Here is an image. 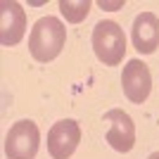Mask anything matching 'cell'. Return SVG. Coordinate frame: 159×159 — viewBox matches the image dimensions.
Returning a JSON list of instances; mask_svg holds the SVG:
<instances>
[{
  "label": "cell",
  "instance_id": "cell-1",
  "mask_svg": "<svg viewBox=\"0 0 159 159\" xmlns=\"http://www.w3.org/2000/svg\"><path fill=\"white\" fill-rule=\"evenodd\" d=\"M66 43V29L57 17H40L29 33V52L36 62H50L62 52Z\"/></svg>",
  "mask_w": 159,
  "mask_h": 159
},
{
  "label": "cell",
  "instance_id": "cell-2",
  "mask_svg": "<svg viewBox=\"0 0 159 159\" xmlns=\"http://www.w3.org/2000/svg\"><path fill=\"white\" fill-rule=\"evenodd\" d=\"M93 50L105 66H116L126 55V36L116 21H100L93 29Z\"/></svg>",
  "mask_w": 159,
  "mask_h": 159
},
{
  "label": "cell",
  "instance_id": "cell-3",
  "mask_svg": "<svg viewBox=\"0 0 159 159\" xmlns=\"http://www.w3.org/2000/svg\"><path fill=\"white\" fill-rule=\"evenodd\" d=\"M40 131L31 119L17 121L5 135V154L7 159H33L38 154Z\"/></svg>",
  "mask_w": 159,
  "mask_h": 159
},
{
  "label": "cell",
  "instance_id": "cell-4",
  "mask_svg": "<svg viewBox=\"0 0 159 159\" xmlns=\"http://www.w3.org/2000/svg\"><path fill=\"white\" fill-rule=\"evenodd\" d=\"M107 133L105 140L116 152H131L135 145V124L124 109H109L105 114Z\"/></svg>",
  "mask_w": 159,
  "mask_h": 159
},
{
  "label": "cell",
  "instance_id": "cell-5",
  "mask_svg": "<svg viewBox=\"0 0 159 159\" xmlns=\"http://www.w3.org/2000/svg\"><path fill=\"white\" fill-rule=\"evenodd\" d=\"M81 143V128L74 119L57 121L48 133V152L52 159H69Z\"/></svg>",
  "mask_w": 159,
  "mask_h": 159
},
{
  "label": "cell",
  "instance_id": "cell-6",
  "mask_svg": "<svg viewBox=\"0 0 159 159\" xmlns=\"http://www.w3.org/2000/svg\"><path fill=\"white\" fill-rule=\"evenodd\" d=\"M121 86H124V93L131 102L135 105H143L152 90V76H150V69H147L145 62L140 60H131L124 66V74H121Z\"/></svg>",
  "mask_w": 159,
  "mask_h": 159
},
{
  "label": "cell",
  "instance_id": "cell-7",
  "mask_svg": "<svg viewBox=\"0 0 159 159\" xmlns=\"http://www.w3.org/2000/svg\"><path fill=\"white\" fill-rule=\"evenodd\" d=\"M26 33V14L19 2L2 0L0 2V43L17 45Z\"/></svg>",
  "mask_w": 159,
  "mask_h": 159
},
{
  "label": "cell",
  "instance_id": "cell-8",
  "mask_svg": "<svg viewBox=\"0 0 159 159\" xmlns=\"http://www.w3.org/2000/svg\"><path fill=\"white\" fill-rule=\"evenodd\" d=\"M133 48L140 55H152L159 48V17L152 12H143L135 17L131 29Z\"/></svg>",
  "mask_w": 159,
  "mask_h": 159
},
{
  "label": "cell",
  "instance_id": "cell-9",
  "mask_svg": "<svg viewBox=\"0 0 159 159\" xmlns=\"http://www.w3.org/2000/svg\"><path fill=\"white\" fill-rule=\"evenodd\" d=\"M60 12L69 24H79L90 12V0H60Z\"/></svg>",
  "mask_w": 159,
  "mask_h": 159
},
{
  "label": "cell",
  "instance_id": "cell-10",
  "mask_svg": "<svg viewBox=\"0 0 159 159\" xmlns=\"http://www.w3.org/2000/svg\"><path fill=\"white\" fill-rule=\"evenodd\" d=\"M147 159H159V152H152V154H150Z\"/></svg>",
  "mask_w": 159,
  "mask_h": 159
}]
</instances>
